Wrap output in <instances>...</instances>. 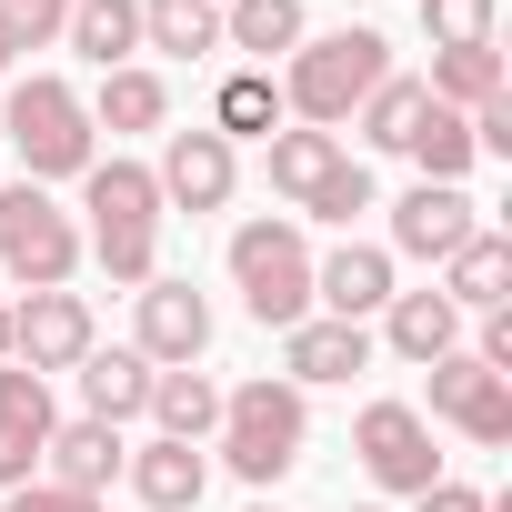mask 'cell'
<instances>
[{"label": "cell", "instance_id": "obj_10", "mask_svg": "<svg viewBox=\"0 0 512 512\" xmlns=\"http://www.w3.org/2000/svg\"><path fill=\"white\" fill-rule=\"evenodd\" d=\"M91 342H101V332H91V302H81V292H31V302H11V362H31L41 382H51V372H81Z\"/></svg>", "mask_w": 512, "mask_h": 512}, {"label": "cell", "instance_id": "obj_6", "mask_svg": "<svg viewBox=\"0 0 512 512\" xmlns=\"http://www.w3.org/2000/svg\"><path fill=\"white\" fill-rule=\"evenodd\" d=\"M0 272H11L21 292H71V272H81V221L41 181L0 191Z\"/></svg>", "mask_w": 512, "mask_h": 512}, {"label": "cell", "instance_id": "obj_40", "mask_svg": "<svg viewBox=\"0 0 512 512\" xmlns=\"http://www.w3.org/2000/svg\"><path fill=\"white\" fill-rule=\"evenodd\" d=\"M251 512H282V502H251Z\"/></svg>", "mask_w": 512, "mask_h": 512}, {"label": "cell", "instance_id": "obj_19", "mask_svg": "<svg viewBox=\"0 0 512 512\" xmlns=\"http://www.w3.org/2000/svg\"><path fill=\"white\" fill-rule=\"evenodd\" d=\"M382 342H392L402 362H442V352H462V312H452L442 292H392V302H382Z\"/></svg>", "mask_w": 512, "mask_h": 512}, {"label": "cell", "instance_id": "obj_29", "mask_svg": "<svg viewBox=\"0 0 512 512\" xmlns=\"http://www.w3.org/2000/svg\"><path fill=\"white\" fill-rule=\"evenodd\" d=\"M422 101H432V91H422L412 71H382V91H372L352 121H362V141H372V151H402V141H412V121H422Z\"/></svg>", "mask_w": 512, "mask_h": 512}, {"label": "cell", "instance_id": "obj_14", "mask_svg": "<svg viewBox=\"0 0 512 512\" xmlns=\"http://www.w3.org/2000/svg\"><path fill=\"white\" fill-rule=\"evenodd\" d=\"M121 462H131V442H121L111 422H91V412H81V422H51V442H41V482L91 492V502L121 482Z\"/></svg>", "mask_w": 512, "mask_h": 512}, {"label": "cell", "instance_id": "obj_8", "mask_svg": "<svg viewBox=\"0 0 512 512\" xmlns=\"http://www.w3.org/2000/svg\"><path fill=\"white\" fill-rule=\"evenodd\" d=\"M422 372H432V412H442L462 442H482V452L512 442V382H502V372H482L472 352H442V362H422Z\"/></svg>", "mask_w": 512, "mask_h": 512}, {"label": "cell", "instance_id": "obj_15", "mask_svg": "<svg viewBox=\"0 0 512 512\" xmlns=\"http://www.w3.org/2000/svg\"><path fill=\"white\" fill-rule=\"evenodd\" d=\"M312 302H322L332 322H372V312L392 302V251H372V241L322 251V262H312Z\"/></svg>", "mask_w": 512, "mask_h": 512}, {"label": "cell", "instance_id": "obj_35", "mask_svg": "<svg viewBox=\"0 0 512 512\" xmlns=\"http://www.w3.org/2000/svg\"><path fill=\"white\" fill-rule=\"evenodd\" d=\"M0 512H101V502H91V492H61V482H21Z\"/></svg>", "mask_w": 512, "mask_h": 512}, {"label": "cell", "instance_id": "obj_31", "mask_svg": "<svg viewBox=\"0 0 512 512\" xmlns=\"http://www.w3.org/2000/svg\"><path fill=\"white\" fill-rule=\"evenodd\" d=\"M71 21V0H0V31H11V51H51Z\"/></svg>", "mask_w": 512, "mask_h": 512}, {"label": "cell", "instance_id": "obj_11", "mask_svg": "<svg viewBox=\"0 0 512 512\" xmlns=\"http://www.w3.org/2000/svg\"><path fill=\"white\" fill-rule=\"evenodd\" d=\"M472 231H482V201L462 181H412L392 201V251H412V262H452Z\"/></svg>", "mask_w": 512, "mask_h": 512}, {"label": "cell", "instance_id": "obj_27", "mask_svg": "<svg viewBox=\"0 0 512 512\" xmlns=\"http://www.w3.org/2000/svg\"><path fill=\"white\" fill-rule=\"evenodd\" d=\"M402 161H412L422 181H462V171L482 161V151H472V111H442V101H422V121H412Z\"/></svg>", "mask_w": 512, "mask_h": 512}, {"label": "cell", "instance_id": "obj_38", "mask_svg": "<svg viewBox=\"0 0 512 512\" xmlns=\"http://www.w3.org/2000/svg\"><path fill=\"white\" fill-rule=\"evenodd\" d=\"M0 362H11V302H0Z\"/></svg>", "mask_w": 512, "mask_h": 512}, {"label": "cell", "instance_id": "obj_41", "mask_svg": "<svg viewBox=\"0 0 512 512\" xmlns=\"http://www.w3.org/2000/svg\"><path fill=\"white\" fill-rule=\"evenodd\" d=\"M352 512H372V502H352Z\"/></svg>", "mask_w": 512, "mask_h": 512}, {"label": "cell", "instance_id": "obj_17", "mask_svg": "<svg viewBox=\"0 0 512 512\" xmlns=\"http://www.w3.org/2000/svg\"><path fill=\"white\" fill-rule=\"evenodd\" d=\"M442 302H452V312H502V302H512V241H502L492 221L442 262Z\"/></svg>", "mask_w": 512, "mask_h": 512}, {"label": "cell", "instance_id": "obj_22", "mask_svg": "<svg viewBox=\"0 0 512 512\" xmlns=\"http://www.w3.org/2000/svg\"><path fill=\"white\" fill-rule=\"evenodd\" d=\"M81 402H91V422H111V432H121L131 412H151V362H141V352H101V342H91V352H81Z\"/></svg>", "mask_w": 512, "mask_h": 512}, {"label": "cell", "instance_id": "obj_13", "mask_svg": "<svg viewBox=\"0 0 512 512\" xmlns=\"http://www.w3.org/2000/svg\"><path fill=\"white\" fill-rule=\"evenodd\" d=\"M352 372H372V322H332V312H312V322L282 332V382H292V392H312V382H352Z\"/></svg>", "mask_w": 512, "mask_h": 512}, {"label": "cell", "instance_id": "obj_18", "mask_svg": "<svg viewBox=\"0 0 512 512\" xmlns=\"http://www.w3.org/2000/svg\"><path fill=\"white\" fill-rule=\"evenodd\" d=\"M221 51H251V71H272L302 51V0H221Z\"/></svg>", "mask_w": 512, "mask_h": 512}, {"label": "cell", "instance_id": "obj_30", "mask_svg": "<svg viewBox=\"0 0 512 512\" xmlns=\"http://www.w3.org/2000/svg\"><path fill=\"white\" fill-rule=\"evenodd\" d=\"M422 41H432V51H472V41H502V31H492V0H422Z\"/></svg>", "mask_w": 512, "mask_h": 512}, {"label": "cell", "instance_id": "obj_12", "mask_svg": "<svg viewBox=\"0 0 512 512\" xmlns=\"http://www.w3.org/2000/svg\"><path fill=\"white\" fill-rule=\"evenodd\" d=\"M151 372H181L211 352V302L191 282H141V342H131Z\"/></svg>", "mask_w": 512, "mask_h": 512}, {"label": "cell", "instance_id": "obj_42", "mask_svg": "<svg viewBox=\"0 0 512 512\" xmlns=\"http://www.w3.org/2000/svg\"><path fill=\"white\" fill-rule=\"evenodd\" d=\"M211 11H221V0H211Z\"/></svg>", "mask_w": 512, "mask_h": 512}, {"label": "cell", "instance_id": "obj_9", "mask_svg": "<svg viewBox=\"0 0 512 512\" xmlns=\"http://www.w3.org/2000/svg\"><path fill=\"white\" fill-rule=\"evenodd\" d=\"M151 181H161V211H221V201L241 191V151L201 121V131H171V141H161V171H151Z\"/></svg>", "mask_w": 512, "mask_h": 512}, {"label": "cell", "instance_id": "obj_3", "mask_svg": "<svg viewBox=\"0 0 512 512\" xmlns=\"http://www.w3.org/2000/svg\"><path fill=\"white\" fill-rule=\"evenodd\" d=\"M392 71V41L382 31H322L282 61V111H302V131H342Z\"/></svg>", "mask_w": 512, "mask_h": 512}, {"label": "cell", "instance_id": "obj_5", "mask_svg": "<svg viewBox=\"0 0 512 512\" xmlns=\"http://www.w3.org/2000/svg\"><path fill=\"white\" fill-rule=\"evenodd\" d=\"M231 282H241V312L262 332L312 322V241H302V221H241L231 231Z\"/></svg>", "mask_w": 512, "mask_h": 512}, {"label": "cell", "instance_id": "obj_39", "mask_svg": "<svg viewBox=\"0 0 512 512\" xmlns=\"http://www.w3.org/2000/svg\"><path fill=\"white\" fill-rule=\"evenodd\" d=\"M11 61H21V51H11V31H0V71H11Z\"/></svg>", "mask_w": 512, "mask_h": 512}, {"label": "cell", "instance_id": "obj_24", "mask_svg": "<svg viewBox=\"0 0 512 512\" xmlns=\"http://www.w3.org/2000/svg\"><path fill=\"white\" fill-rule=\"evenodd\" d=\"M442 111H482V101H502L512 91V71H502V41H472V51H432V81H422Z\"/></svg>", "mask_w": 512, "mask_h": 512}, {"label": "cell", "instance_id": "obj_1", "mask_svg": "<svg viewBox=\"0 0 512 512\" xmlns=\"http://www.w3.org/2000/svg\"><path fill=\"white\" fill-rule=\"evenodd\" d=\"M81 191H91V241H81V251H91L111 282H131V292L161 282V181L111 151V161L81 171Z\"/></svg>", "mask_w": 512, "mask_h": 512}, {"label": "cell", "instance_id": "obj_25", "mask_svg": "<svg viewBox=\"0 0 512 512\" xmlns=\"http://www.w3.org/2000/svg\"><path fill=\"white\" fill-rule=\"evenodd\" d=\"M81 111H91V131H161L171 121V91H161V71L131 61V71H101V91Z\"/></svg>", "mask_w": 512, "mask_h": 512}, {"label": "cell", "instance_id": "obj_4", "mask_svg": "<svg viewBox=\"0 0 512 512\" xmlns=\"http://www.w3.org/2000/svg\"><path fill=\"white\" fill-rule=\"evenodd\" d=\"M0 121H11V151L31 161V181H81V171L101 161V131H91L81 91H71V81H51V71L11 81V101H0Z\"/></svg>", "mask_w": 512, "mask_h": 512}, {"label": "cell", "instance_id": "obj_34", "mask_svg": "<svg viewBox=\"0 0 512 512\" xmlns=\"http://www.w3.org/2000/svg\"><path fill=\"white\" fill-rule=\"evenodd\" d=\"M352 211H372V171H362V161H342V171L322 181V201H312V221H352Z\"/></svg>", "mask_w": 512, "mask_h": 512}, {"label": "cell", "instance_id": "obj_26", "mask_svg": "<svg viewBox=\"0 0 512 512\" xmlns=\"http://www.w3.org/2000/svg\"><path fill=\"white\" fill-rule=\"evenodd\" d=\"M211 131L241 151V141H272L282 131V81L272 71H231L221 91H211Z\"/></svg>", "mask_w": 512, "mask_h": 512}, {"label": "cell", "instance_id": "obj_16", "mask_svg": "<svg viewBox=\"0 0 512 512\" xmlns=\"http://www.w3.org/2000/svg\"><path fill=\"white\" fill-rule=\"evenodd\" d=\"M121 482L141 492V512H191L201 482H211V462H201V442H141L121 462Z\"/></svg>", "mask_w": 512, "mask_h": 512}, {"label": "cell", "instance_id": "obj_32", "mask_svg": "<svg viewBox=\"0 0 512 512\" xmlns=\"http://www.w3.org/2000/svg\"><path fill=\"white\" fill-rule=\"evenodd\" d=\"M0 422H41V432L61 422V412H51V382H41L31 362H0Z\"/></svg>", "mask_w": 512, "mask_h": 512}, {"label": "cell", "instance_id": "obj_37", "mask_svg": "<svg viewBox=\"0 0 512 512\" xmlns=\"http://www.w3.org/2000/svg\"><path fill=\"white\" fill-rule=\"evenodd\" d=\"M412 512H492V502H482L472 482H452V472H442L432 492H412Z\"/></svg>", "mask_w": 512, "mask_h": 512}, {"label": "cell", "instance_id": "obj_2", "mask_svg": "<svg viewBox=\"0 0 512 512\" xmlns=\"http://www.w3.org/2000/svg\"><path fill=\"white\" fill-rule=\"evenodd\" d=\"M302 442H312V402H302L282 372H251V382L221 392V462H231L251 492H272V482L302 462Z\"/></svg>", "mask_w": 512, "mask_h": 512}, {"label": "cell", "instance_id": "obj_28", "mask_svg": "<svg viewBox=\"0 0 512 512\" xmlns=\"http://www.w3.org/2000/svg\"><path fill=\"white\" fill-rule=\"evenodd\" d=\"M141 41L171 61H201V51H221V11L211 0H141Z\"/></svg>", "mask_w": 512, "mask_h": 512}, {"label": "cell", "instance_id": "obj_21", "mask_svg": "<svg viewBox=\"0 0 512 512\" xmlns=\"http://www.w3.org/2000/svg\"><path fill=\"white\" fill-rule=\"evenodd\" d=\"M262 161H272V191L312 211V201H322V181H332L352 151H342L332 131H272V141H262Z\"/></svg>", "mask_w": 512, "mask_h": 512}, {"label": "cell", "instance_id": "obj_7", "mask_svg": "<svg viewBox=\"0 0 512 512\" xmlns=\"http://www.w3.org/2000/svg\"><path fill=\"white\" fill-rule=\"evenodd\" d=\"M352 452H362V472H372L382 492H432V482H442V452H432L422 402H362Z\"/></svg>", "mask_w": 512, "mask_h": 512}, {"label": "cell", "instance_id": "obj_36", "mask_svg": "<svg viewBox=\"0 0 512 512\" xmlns=\"http://www.w3.org/2000/svg\"><path fill=\"white\" fill-rule=\"evenodd\" d=\"M472 151H492V161H512V91L472 111Z\"/></svg>", "mask_w": 512, "mask_h": 512}, {"label": "cell", "instance_id": "obj_20", "mask_svg": "<svg viewBox=\"0 0 512 512\" xmlns=\"http://www.w3.org/2000/svg\"><path fill=\"white\" fill-rule=\"evenodd\" d=\"M61 41H71L91 71H131V51H141V0H71Z\"/></svg>", "mask_w": 512, "mask_h": 512}, {"label": "cell", "instance_id": "obj_23", "mask_svg": "<svg viewBox=\"0 0 512 512\" xmlns=\"http://www.w3.org/2000/svg\"><path fill=\"white\" fill-rule=\"evenodd\" d=\"M151 422H161V442H211L221 432V382L211 372H151Z\"/></svg>", "mask_w": 512, "mask_h": 512}, {"label": "cell", "instance_id": "obj_33", "mask_svg": "<svg viewBox=\"0 0 512 512\" xmlns=\"http://www.w3.org/2000/svg\"><path fill=\"white\" fill-rule=\"evenodd\" d=\"M41 422H0V492H21V482H41Z\"/></svg>", "mask_w": 512, "mask_h": 512}]
</instances>
